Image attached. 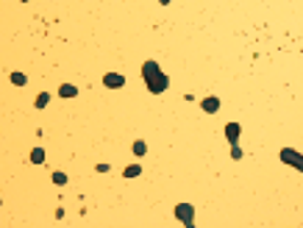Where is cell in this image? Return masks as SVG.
<instances>
[{"label": "cell", "mask_w": 303, "mask_h": 228, "mask_svg": "<svg viewBox=\"0 0 303 228\" xmlns=\"http://www.w3.org/2000/svg\"><path fill=\"white\" fill-rule=\"evenodd\" d=\"M225 136H228L231 145L239 142V123H228V126H225Z\"/></svg>", "instance_id": "obj_5"}, {"label": "cell", "mask_w": 303, "mask_h": 228, "mask_svg": "<svg viewBox=\"0 0 303 228\" xmlns=\"http://www.w3.org/2000/svg\"><path fill=\"white\" fill-rule=\"evenodd\" d=\"M0 206H3V201H0Z\"/></svg>", "instance_id": "obj_15"}, {"label": "cell", "mask_w": 303, "mask_h": 228, "mask_svg": "<svg viewBox=\"0 0 303 228\" xmlns=\"http://www.w3.org/2000/svg\"><path fill=\"white\" fill-rule=\"evenodd\" d=\"M103 84L109 86V89H120V86L125 84V78H122L120 73H106V76H103Z\"/></svg>", "instance_id": "obj_4"}, {"label": "cell", "mask_w": 303, "mask_h": 228, "mask_svg": "<svg viewBox=\"0 0 303 228\" xmlns=\"http://www.w3.org/2000/svg\"><path fill=\"white\" fill-rule=\"evenodd\" d=\"M31 161H34V164H42V161H45V151H42V148H34V151H31Z\"/></svg>", "instance_id": "obj_10"}, {"label": "cell", "mask_w": 303, "mask_h": 228, "mask_svg": "<svg viewBox=\"0 0 303 228\" xmlns=\"http://www.w3.org/2000/svg\"><path fill=\"white\" fill-rule=\"evenodd\" d=\"M59 95H61V98H75V95H78V89H75L72 84H61Z\"/></svg>", "instance_id": "obj_7"}, {"label": "cell", "mask_w": 303, "mask_h": 228, "mask_svg": "<svg viewBox=\"0 0 303 228\" xmlns=\"http://www.w3.org/2000/svg\"><path fill=\"white\" fill-rule=\"evenodd\" d=\"M11 84H17V86H25V84H28V78L23 76V73H11Z\"/></svg>", "instance_id": "obj_11"}, {"label": "cell", "mask_w": 303, "mask_h": 228, "mask_svg": "<svg viewBox=\"0 0 303 228\" xmlns=\"http://www.w3.org/2000/svg\"><path fill=\"white\" fill-rule=\"evenodd\" d=\"M134 153H137V156H145V153H147V145L142 142V139H139V142H134Z\"/></svg>", "instance_id": "obj_12"}, {"label": "cell", "mask_w": 303, "mask_h": 228, "mask_svg": "<svg viewBox=\"0 0 303 228\" xmlns=\"http://www.w3.org/2000/svg\"><path fill=\"white\" fill-rule=\"evenodd\" d=\"M139 173H142V167H139V164H128V167L122 170V176H125V178H137Z\"/></svg>", "instance_id": "obj_8"}, {"label": "cell", "mask_w": 303, "mask_h": 228, "mask_svg": "<svg viewBox=\"0 0 303 228\" xmlns=\"http://www.w3.org/2000/svg\"><path fill=\"white\" fill-rule=\"evenodd\" d=\"M142 78H145V86L153 95H162L167 86H170V78L159 70L156 61H145V64H142Z\"/></svg>", "instance_id": "obj_1"}, {"label": "cell", "mask_w": 303, "mask_h": 228, "mask_svg": "<svg viewBox=\"0 0 303 228\" xmlns=\"http://www.w3.org/2000/svg\"><path fill=\"white\" fill-rule=\"evenodd\" d=\"M47 101H50V95L39 92V95H36V101H34V106H36V109H45V106H47Z\"/></svg>", "instance_id": "obj_9"}, {"label": "cell", "mask_w": 303, "mask_h": 228, "mask_svg": "<svg viewBox=\"0 0 303 228\" xmlns=\"http://www.w3.org/2000/svg\"><path fill=\"white\" fill-rule=\"evenodd\" d=\"M53 184L64 186V184H67V176H64V173H53Z\"/></svg>", "instance_id": "obj_13"}, {"label": "cell", "mask_w": 303, "mask_h": 228, "mask_svg": "<svg viewBox=\"0 0 303 228\" xmlns=\"http://www.w3.org/2000/svg\"><path fill=\"white\" fill-rule=\"evenodd\" d=\"M200 109L206 111V114H214V111H220V98H206V101L200 103Z\"/></svg>", "instance_id": "obj_6"}, {"label": "cell", "mask_w": 303, "mask_h": 228, "mask_svg": "<svg viewBox=\"0 0 303 228\" xmlns=\"http://www.w3.org/2000/svg\"><path fill=\"white\" fill-rule=\"evenodd\" d=\"M159 3H162V6H167V3H170V0H159Z\"/></svg>", "instance_id": "obj_14"}, {"label": "cell", "mask_w": 303, "mask_h": 228, "mask_svg": "<svg viewBox=\"0 0 303 228\" xmlns=\"http://www.w3.org/2000/svg\"><path fill=\"white\" fill-rule=\"evenodd\" d=\"M278 156H281V161H284V164H289V167H295L298 173H303V153L292 151V148H284Z\"/></svg>", "instance_id": "obj_2"}, {"label": "cell", "mask_w": 303, "mask_h": 228, "mask_svg": "<svg viewBox=\"0 0 303 228\" xmlns=\"http://www.w3.org/2000/svg\"><path fill=\"white\" fill-rule=\"evenodd\" d=\"M175 220H181L184 226H195V206L192 203H178L175 206Z\"/></svg>", "instance_id": "obj_3"}]
</instances>
